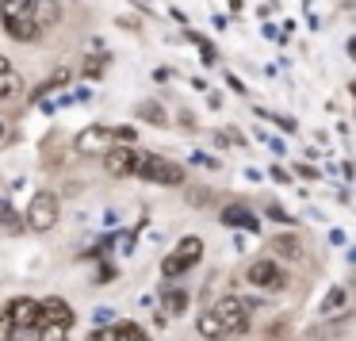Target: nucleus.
I'll use <instances>...</instances> for the list:
<instances>
[{"label":"nucleus","mask_w":356,"mask_h":341,"mask_svg":"<svg viewBox=\"0 0 356 341\" xmlns=\"http://www.w3.org/2000/svg\"><path fill=\"white\" fill-rule=\"evenodd\" d=\"M138 177H142V180H149V184L177 188V184H184V180H188V173L180 169L177 161L161 157V154H142V161H138Z\"/></svg>","instance_id":"obj_1"},{"label":"nucleus","mask_w":356,"mask_h":341,"mask_svg":"<svg viewBox=\"0 0 356 341\" xmlns=\"http://www.w3.org/2000/svg\"><path fill=\"white\" fill-rule=\"evenodd\" d=\"M58 215H62V203H58L54 192H35L31 203H27V230L47 234L58 226Z\"/></svg>","instance_id":"obj_2"},{"label":"nucleus","mask_w":356,"mask_h":341,"mask_svg":"<svg viewBox=\"0 0 356 341\" xmlns=\"http://www.w3.org/2000/svg\"><path fill=\"white\" fill-rule=\"evenodd\" d=\"M138 161H142L138 150H134V146H123V142H115V146L104 154V173H108V177H115V180L138 177Z\"/></svg>","instance_id":"obj_3"},{"label":"nucleus","mask_w":356,"mask_h":341,"mask_svg":"<svg viewBox=\"0 0 356 341\" xmlns=\"http://www.w3.org/2000/svg\"><path fill=\"white\" fill-rule=\"evenodd\" d=\"M245 280L253 287H287V272L280 269L272 257H261V261H253L245 269Z\"/></svg>","instance_id":"obj_4"},{"label":"nucleus","mask_w":356,"mask_h":341,"mask_svg":"<svg viewBox=\"0 0 356 341\" xmlns=\"http://www.w3.org/2000/svg\"><path fill=\"white\" fill-rule=\"evenodd\" d=\"M8 310L12 318H16L19 330H35V326H42V299H31V295H16V299H8Z\"/></svg>","instance_id":"obj_5"},{"label":"nucleus","mask_w":356,"mask_h":341,"mask_svg":"<svg viewBox=\"0 0 356 341\" xmlns=\"http://www.w3.org/2000/svg\"><path fill=\"white\" fill-rule=\"evenodd\" d=\"M215 310H218V318L230 326V333H245L249 330V307L238 299V295H222V299L215 303Z\"/></svg>","instance_id":"obj_6"},{"label":"nucleus","mask_w":356,"mask_h":341,"mask_svg":"<svg viewBox=\"0 0 356 341\" xmlns=\"http://www.w3.org/2000/svg\"><path fill=\"white\" fill-rule=\"evenodd\" d=\"M108 142H119L115 138V131H108V127H88V131H81L77 134V142H73V146H77V154H108Z\"/></svg>","instance_id":"obj_7"},{"label":"nucleus","mask_w":356,"mask_h":341,"mask_svg":"<svg viewBox=\"0 0 356 341\" xmlns=\"http://www.w3.org/2000/svg\"><path fill=\"white\" fill-rule=\"evenodd\" d=\"M272 253L284 257V261H302V257H307V246H302V238L295 230H287V234H276V238H272Z\"/></svg>","instance_id":"obj_8"},{"label":"nucleus","mask_w":356,"mask_h":341,"mask_svg":"<svg viewBox=\"0 0 356 341\" xmlns=\"http://www.w3.org/2000/svg\"><path fill=\"white\" fill-rule=\"evenodd\" d=\"M195 330H200V338H203V341H226V338H230V326H226L222 318H218V310H215V307L203 310L200 322H195Z\"/></svg>","instance_id":"obj_9"},{"label":"nucleus","mask_w":356,"mask_h":341,"mask_svg":"<svg viewBox=\"0 0 356 341\" xmlns=\"http://www.w3.org/2000/svg\"><path fill=\"white\" fill-rule=\"evenodd\" d=\"M4 31H8L12 39H19V42H35L42 35V24L35 16H19V19H8V24H4Z\"/></svg>","instance_id":"obj_10"},{"label":"nucleus","mask_w":356,"mask_h":341,"mask_svg":"<svg viewBox=\"0 0 356 341\" xmlns=\"http://www.w3.org/2000/svg\"><path fill=\"white\" fill-rule=\"evenodd\" d=\"M47 322H62V326H73V307L65 299H58V295H50V299H42V326Z\"/></svg>","instance_id":"obj_11"},{"label":"nucleus","mask_w":356,"mask_h":341,"mask_svg":"<svg viewBox=\"0 0 356 341\" xmlns=\"http://www.w3.org/2000/svg\"><path fill=\"white\" fill-rule=\"evenodd\" d=\"M188 303H192V295H188L184 287H169V292L161 295L165 315H184V310H188Z\"/></svg>","instance_id":"obj_12"},{"label":"nucleus","mask_w":356,"mask_h":341,"mask_svg":"<svg viewBox=\"0 0 356 341\" xmlns=\"http://www.w3.org/2000/svg\"><path fill=\"white\" fill-rule=\"evenodd\" d=\"M19 88H24V81H19L16 65H12V62H4V81H0V100H16V96H19Z\"/></svg>","instance_id":"obj_13"},{"label":"nucleus","mask_w":356,"mask_h":341,"mask_svg":"<svg viewBox=\"0 0 356 341\" xmlns=\"http://www.w3.org/2000/svg\"><path fill=\"white\" fill-rule=\"evenodd\" d=\"M35 19L42 24V31H47V27H54L58 19H62V8H58V0H39V4H35Z\"/></svg>","instance_id":"obj_14"},{"label":"nucleus","mask_w":356,"mask_h":341,"mask_svg":"<svg viewBox=\"0 0 356 341\" xmlns=\"http://www.w3.org/2000/svg\"><path fill=\"white\" fill-rule=\"evenodd\" d=\"M177 253L184 257V264H188V269H195V264L203 261V238H184V241L177 246Z\"/></svg>","instance_id":"obj_15"},{"label":"nucleus","mask_w":356,"mask_h":341,"mask_svg":"<svg viewBox=\"0 0 356 341\" xmlns=\"http://www.w3.org/2000/svg\"><path fill=\"white\" fill-rule=\"evenodd\" d=\"M345 307H348V292L345 287H330L325 299H322V315H337V310H345Z\"/></svg>","instance_id":"obj_16"},{"label":"nucleus","mask_w":356,"mask_h":341,"mask_svg":"<svg viewBox=\"0 0 356 341\" xmlns=\"http://www.w3.org/2000/svg\"><path fill=\"white\" fill-rule=\"evenodd\" d=\"M39 0H4V19H19V16H35Z\"/></svg>","instance_id":"obj_17"},{"label":"nucleus","mask_w":356,"mask_h":341,"mask_svg":"<svg viewBox=\"0 0 356 341\" xmlns=\"http://www.w3.org/2000/svg\"><path fill=\"white\" fill-rule=\"evenodd\" d=\"M222 223L226 226H249V230H257V219L249 215V211H241V207H226L222 211Z\"/></svg>","instance_id":"obj_18"},{"label":"nucleus","mask_w":356,"mask_h":341,"mask_svg":"<svg viewBox=\"0 0 356 341\" xmlns=\"http://www.w3.org/2000/svg\"><path fill=\"white\" fill-rule=\"evenodd\" d=\"M138 119H142V123H154V127H165V123H169L161 104H138Z\"/></svg>","instance_id":"obj_19"},{"label":"nucleus","mask_w":356,"mask_h":341,"mask_svg":"<svg viewBox=\"0 0 356 341\" xmlns=\"http://www.w3.org/2000/svg\"><path fill=\"white\" fill-rule=\"evenodd\" d=\"M39 338H42V341H70V326L47 322V326H39Z\"/></svg>","instance_id":"obj_20"},{"label":"nucleus","mask_w":356,"mask_h":341,"mask_svg":"<svg viewBox=\"0 0 356 341\" xmlns=\"http://www.w3.org/2000/svg\"><path fill=\"white\" fill-rule=\"evenodd\" d=\"M161 272H165V276H184V272H188V264H184V257H180V253H169V257H165V261H161Z\"/></svg>","instance_id":"obj_21"},{"label":"nucleus","mask_w":356,"mask_h":341,"mask_svg":"<svg viewBox=\"0 0 356 341\" xmlns=\"http://www.w3.org/2000/svg\"><path fill=\"white\" fill-rule=\"evenodd\" d=\"M115 326H119V338L123 341H149V333L138 322H115Z\"/></svg>","instance_id":"obj_22"},{"label":"nucleus","mask_w":356,"mask_h":341,"mask_svg":"<svg viewBox=\"0 0 356 341\" xmlns=\"http://www.w3.org/2000/svg\"><path fill=\"white\" fill-rule=\"evenodd\" d=\"M85 341H123V338H119V326H96V330H88Z\"/></svg>","instance_id":"obj_23"},{"label":"nucleus","mask_w":356,"mask_h":341,"mask_svg":"<svg viewBox=\"0 0 356 341\" xmlns=\"http://www.w3.org/2000/svg\"><path fill=\"white\" fill-rule=\"evenodd\" d=\"M4 226H8L12 238H16V234H24V226H27V223H19V215H16V207H12V203H4Z\"/></svg>","instance_id":"obj_24"},{"label":"nucleus","mask_w":356,"mask_h":341,"mask_svg":"<svg viewBox=\"0 0 356 341\" xmlns=\"http://www.w3.org/2000/svg\"><path fill=\"white\" fill-rule=\"evenodd\" d=\"M291 338V326L280 318V322H268V333H264V341H287Z\"/></svg>","instance_id":"obj_25"},{"label":"nucleus","mask_w":356,"mask_h":341,"mask_svg":"<svg viewBox=\"0 0 356 341\" xmlns=\"http://www.w3.org/2000/svg\"><path fill=\"white\" fill-rule=\"evenodd\" d=\"M268 219H280V223H295V219L287 215V211L280 207V203H272V207H268Z\"/></svg>","instance_id":"obj_26"},{"label":"nucleus","mask_w":356,"mask_h":341,"mask_svg":"<svg viewBox=\"0 0 356 341\" xmlns=\"http://www.w3.org/2000/svg\"><path fill=\"white\" fill-rule=\"evenodd\" d=\"M295 173H299V177H307V180H318V169H314V165H295Z\"/></svg>","instance_id":"obj_27"},{"label":"nucleus","mask_w":356,"mask_h":341,"mask_svg":"<svg viewBox=\"0 0 356 341\" xmlns=\"http://www.w3.org/2000/svg\"><path fill=\"white\" fill-rule=\"evenodd\" d=\"M115 138L119 142H134V131H131V127H115Z\"/></svg>","instance_id":"obj_28"},{"label":"nucleus","mask_w":356,"mask_h":341,"mask_svg":"<svg viewBox=\"0 0 356 341\" xmlns=\"http://www.w3.org/2000/svg\"><path fill=\"white\" fill-rule=\"evenodd\" d=\"M111 276H115V269H111V264H100V276H96V280H100V284H108Z\"/></svg>","instance_id":"obj_29"},{"label":"nucleus","mask_w":356,"mask_h":341,"mask_svg":"<svg viewBox=\"0 0 356 341\" xmlns=\"http://www.w3.org/2000/svg\"><path fill=\"white\" fill-rule=\"evenodd\" d=\"M268 177H276V180H280V184H287V180H291V177H287V173H284V169H276V165H272V173H268Z\"/></svg>","instance_id":"obj_30"},{"label":"nucleus","mask_w":356,"mask_h":341,"mask_svg":"<svg viewBox=\"0 0 356 341\" xmlns=\"http://www.w3.org/2000/svg\"><path fill=\"white\" fill-rule=\"evenodd\" d=\"M348 58H356V39H348Z\"/></svg>","instance_id":"obj_31"},{"label":"nucleus","mask_w":356,"mask_h":341,"mask_svg":"<svg viewBox=\"0 0 356 341\" xmlns=\"http://www.w3.org/2000/svg\"><path fill=\"white\" fill-rule=\"evenodd\" d=\"M348 88H353V96H356V81H353V85H348Z\"/></svg>","instance_id":"obj_32"}]
</instances>
